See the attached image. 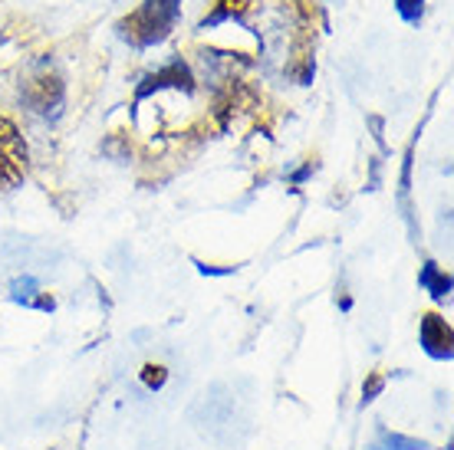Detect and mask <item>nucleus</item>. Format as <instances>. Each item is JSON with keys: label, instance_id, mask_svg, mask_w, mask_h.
I'll return each mask as SVG.
<instances>
[{"label": "nucleus", "instance_id": "nucleus-1", "mask_svg": "<svg viewBox=\"0 0 454 450\" xmlns=\"http://www.w3.org/2000/svg\"><path fill=\"white\" fill-rule=\"evenodd\" d=\"M178 4L182 0H142L138 11H132L125 20H119V36L125 43L138 46H155L171 34L175 17H178Z\"/></svg>", "mask_w": 454, "mask_h": 450}, {"label": "nucleus", "instance_id": "nucleus-2", "mask_svg": "<svg viewBox=\"0 0 454 450\" xmlns=\"http://www.w3.org/2000/svg\"><path fill=\"white\" fill-rule=\"evenodd\" d=\"M27 142L20 128L0 115V191H11L27 175Z\"/></svg>", "mask_w": 454, "mask_h": 450}, {"label": "nucleus", "instance_id": "nucleus-3", "mask_svg": "<svg viewBox=\"0 0 454 450\" xmlns=\"http://www.w3.org/2000/svg\"><path fill=\"white\" fill-rule=\"evenodd\" d=\"M63 96H67L63 79H59V73H50V69L36 73V76H30L20 86L23 105H27L30 112H36V115H57L59 105H63Z\"/></svg>", "mask_w": 454, "mask_h": 450}, {"label": "nucleus", "instance_id": "nucleus-4", "mask_svg": "<svg viewBox=\"0 0 454 450\" xmlns=\"http://www.w3.org/2000/svg\"><path fill=\"white\" fill-rule=\"evenodd\" d=\"M159 89H182V92H194V76L192 69H188V63H182V59H175V63H168L165 69H159V73H152V76L142 82L136 89V102H142L145 96H152V92Z\"/></svg>", "mask_w": 454, "mask_h": 450}, {"label": "nucleus", "instance_id": "nucleus-5", "mask_svg": "<svg viewBox=\"0 0 454 450\" xmlns=\"http://www.w3.org/2000/svg\"><path fill=\"white\" fill-rule=\"evenodd\" d=\"M451 326L444 322L438 313H428L421 315V345H425V352L432 355V359H442L448 361L451 359Z\"/></svg>", "mask_w": 454, "mask_h": 450}, {"label": "nucleus", "instance_id": "nucleus-6", "mask_svg": "<svg viewBox=\"0 0 454 450\" xmlns=\"http://www.w3.org/2000/svg\"><path fill=\"white\" fill-rule=\"evenodd\" d=\"M419 283L434 296V299H444V296L451 293V276L438 270V263H425L419 273Z\"/></svg>", "mask_w": 454, "mask_h": 450}, {"label": "nucleus", "instance_id": "nucleus-7", "mask_svg": "<svg viewBox=\"0 0 454 450\" xmlns=\"http://www.w3.org/2000/svg\"><path fill=\"white\" fill-rule=\"evenodd\" d=\"M250 7H254V0H217L215 13L205 17L201 27H215V23H224V20H240Z\"/></svg>", "mask_w": 454, "mask_h": 450}, {"label": "nucleus", "instance_id": "nucleus-8", "mask_svg": "<svg viewBox=\"0 0 454 450\" xmlns=\"http://www.w3.org/2000/svg\"><path fill=\"white\" fill-rule=\"evenodd\" d=\"M382 444H386L388 450H428L425 440L402 438V434H388V431H382Z\"/></svg>", "mask_w": 454, "mask_h": 450}, {"label": "nucleus", "instance_id": "nucleus-9", "mask_svg": "<svg viewBox=\"0 0 454 450\" xmlns=\"http://www.w3.org/2000/svg\"><path fill=\"white\" fill-rule=\"evenodd\" d=\"M142 382H145V388H152V392H159L161 384L168 382V372H165L161 365H152V361H148L145 369H142Z\"/></svg>", "mask_w": 454, "mask_h": 450}, {"label": "nucleus", "instance_id": "nucleus-10", "mask_svg": "<svg viewBox=\"0 0 454 450\" xmlns=\"http://www.w3.org/2000/svg\"><path fill=\"white\" fill-rule=\"evenodd\" d=\"M395 11L402 13V20L419 23L421 11H425V0H395Z\"/></svg>", "mask_w": 454, "mask_h": 450}, {"label": "nucleus", "instance_id": "nucleus-11", "mask_svg": "<svg viewBox=\"0 0 454 450\" xmlns=\"http://www.w3.org/2000/svg\"><path fill=\"white\" fill-rule=\"evenodd\" d=\"M382 388H386V375H379V372L369 375V378H365V384H363V405L375 401V398L382 394Z\"/></svg>", "mask_w": 454, "mask_h": 450}, {"label": "nucleus", "instance_id": "nucleus-12", "mask_svg": "<svg viewBox=\"0 0 454 450\" xmlns=\"http://www.w3.org/2000/svg\"><path fill=\"white\" fill-rule=\"evenodd\" d=\"M13 290H34V283H13ZM13 299L17 303H34V293H13Z\"/></svg>", "mask_w": 454, "mask_h": 450}]
</instances>
